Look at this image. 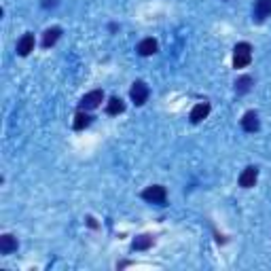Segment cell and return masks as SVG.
Returning <instances> with one entry per match:
<instances>
[{
    "mask_svg": "<svg viewBox=\"0 0 271 271\" xmlns=\"http://www.w3.org/2000/svg\"><path fill=\"white\" fill-rule=\"evenodd\" d=\"M252 62V47L248 42H239L233 49V66L235 68H246Z\"/></svg>",
    "mask_w": 271,
    "mask_h": 271,
    "instance_id": "6da1fadb",
    "label": "cell"
},
{
    "mask_svg": "<svg viewBox=\"0 0 271 271\" xmlns=\"http://www.w3.org/2000/svg\"><path fill=\"white\" fill-rule=\"evenodd\" d=\"M149 85L144 83V81H136L134 85H132V91H130V95H132V100H134V104L136 106H142L149 100Z\"/></svg>",
    "mask_w": 271,
    "mask_h": 271,
    "instance_id": "3957f363",
    "label": "cell"
},
{
    "mask_svg": "<svg viewBox=\"0 0 271 271\" xmlns=\"http://www.w3.org/2000/svg\"><path fill=\"white\" fill-rule=\"evenodd\" d=\"M241 127H244L246 132H256L259 130V115H256L254 110H248L244 117H241Z\"/></svg>",
    "mask_w": 271,
    "mask_h": 271,
    "instance_id": "9c48e42d",
    "label": "cell"
},
{
    "mask_svg": "<svg viewBox=\"0 0 271 271\" xmlns=\"http://www.w3.org/2000/svg\"><path fill=\"white\" fill-rule=\"evenodd\" d=\"M17 250V239L5 233V235H0V252L3 254H11V252H15Z\"/></svg>",
    "mask_w": 271,
    "mask_h": 271,
    "instance_id": "30bf717a",
    "label": "cell"
},
{
    "mask_svg": "<svg viewBox=\"0 0 271 271\" xmlns=\"http://www.w3.org/2000/svg\"><path fill=\"white\" fill-rule=\"evenodd\" d=\"M250 87H252V79L250 77H241L235 83V91L237 93H246V91H250Z\"/></svg>",
    "mask_w": 271,
    "mask_h": 271,
    "instance_id": "2e32d148",
    "label": "cell"
},
{
    "mask_svg": "<svg viewBox=\"0 0 271 271\" xmlns=\"http://www.w3.org/2000/svg\"><path fill=\"white\" fill-rule=\"evenodd\" d=\"M151 246H153V237L151 235H140V237L134 239V244H132L134 250H149Z\"/></svg>",
    "mask_w": 271,
    "mask_h": 271,
    "instance_id": "5bb4252c",
    "label": "cell"
},
{
    "mask_svg": "<svg viewBox=\"0 0 271 271\" xmlns=\"http://www.w3.org/2000/svg\"><path fill=\"white\" fill-rule=\"evenodd\" d=\"M104 100V91L102 89H93L89 93H85L81 100V110H93L100 106V102Z\"/></svg>",
    "mask_w": 271,
    "mask_h": 271,
    "instance_id": "277c9868",
    "label": "cell"
},
{
    "mask_svg": "<svg viewBox=\"0 0 271 271\" xmlns=\"http://www.w3.org/2000/svg\"><path fill=\"white\" fill-rule=\"evenodd\" d=\"M142 199H146L151 204H157V206H165V199H167V191L161 184H153V187L142 191Z\"/></svg>",
    "mask_w": 271,
    "mask_h": 271,
    "instance_id": "7a4b0ae2",
    "label": "cell"
},
{
    "mask_svg": "<svg viewBox=\"0 0 271 271\" xmlns=\"http://www.w3.org/2000/svg\"><path fill=\"white\" fill-rule=\"evenodd\" d=\"M53 5H55V0H45V3H42V7H45V9L47 7H53Z\"/></svg>",
    "mask_w": 271,
    "mask_h": 271,
    "instance_id": "e0dca14e",
    "label": "cell"
},
{
    "mask_svg": "<svg viewBox=\"0 0 271 271\" xmlns=\"http://www.w3.org/2000/svg\"><path fill=\"white\" fill-rule=\"evenodd\" d=\"M60 34H62V30H60V28H49V30H47L45 34H42V47H45V49L53 47L55 42H58Z\"/></svg>",
    "mask_w": 271,
    "mask_h": 271,
    "instance_id": "7c38bea8",
    "label": "cell"
},
{
    "mask_svg": "<svg viewBox=\"0 0 271 271\" xmlns=\"http://www.w3.org/2000/svg\"><path fill=\"white\" fill-rule=\"evenodd\" d=\"M256 178H259V169H256L254 165L246 167L244 172L239 174V187H244V189H250V187H254Z\"/></svg>",
    "mask_w": 271,
    "mask_h": 271,
    "instance_id": "5b68a950",
    "label": "cell"
},
{
    "mask_svg": "<svg viewBox=\"0 0 271 271\" xmlns=\"http://www.w3.org/2000/svg\"><path fill=\"white\" fill-rule=\"evenodd\" d=\"M208 115H210V104H208V102L197 104V106H193V110H191V123H202Z\"/></svg>",
    "mask_w": 271,
    "mask_h": 271,
    "instance_id": "ba28073f",
    "label": "cell"
},
{
    "mask_svg": "<svg viewBox=\"0 0 271 271\" xmlns=\"http://www.w3.org/2000/svg\"><path fill=\"white\" fill-rule=\"evenodd\" d=\"M32 51H34V34H23L17 40V53L21 58H26V55H30Z\"/></svg>",
    "mask_w": 271,
    "mask_h": 271,
    "instance_id": "52a82bcc",
    "label": "cell"
},
{
    "mask_svg": "<svg viewBox=\"0 0 271 271\" xmlns=\"http://www.w3.org/2000/svg\"><path fill=\"white\" fill-rule=\"evenodd\" d=\"M91 123V117L87 115V112H79V115L75 117V123H72V127L79 132V130H85V127H87Z\"/></svg>",
    "mask_w": 271,
    "mask_h": 271,
    "instance_id": "9a60e30c",
    "label": "cell"
},
{
    "mask_svg": "<svg viewBox=\"0 0 271 271\" xmlns=\"http://www.w3.org/2000/svg\"><path fill=\"white\" fill-rule=\"evenodd\" d=\"M125 110V104L121 97H110L108 104H106V112L108 115H121V112Z\"/></svg>",
    "mask_w": 271,
    "mask_h": 271,
    "instance_id": "4fadbf2b",
    "label": "cell"
},
{
    "mask_svg": "<svg viewBox=\"0 0 271 271\" xmlns=\"http://www.w3.org/2000/svg\"><path fill=\"white\" fill-rule=\"evenodd\" d=\"M157 49H159V45H157V40H155V38H144V40H142L140 45H138V53H140V55H144V58H146V55L157 53Z\"/></svg>",
    "mask_w": 271,
    "mask_h": 271,
    "instance_id": "8fae6325",
    "label": "cell"
},
{
    "mask_svg": "<svg viewBox=\"0 0 271 271\" xmlns=\"http://www.w3.org/2000/svg\"><path fill=\"white\" fill-rule=\"evenodd\" d=\"M271 15V0H256L254 3V19L265 21Z\"/></svg>",
    "mask_w": 271,
    "mask_h": 271,
    "instance_id": "8992f818",
    "label": "cell"
}]
</instances>
